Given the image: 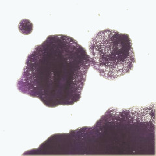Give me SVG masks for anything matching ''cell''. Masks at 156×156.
Segmentation results:
<instances>
[{
  "instance_id": "6da1fadb",
  "label": "cell",
  "mask_w": 156,
  "mask_h": 156,
  "mask_svg": "<svg viewBox=\"0 0 156 156\" xmlns=\"http://www.w3.org/2000/svg\"><path fill=\"white\" fill-rule=\"evenodd\" d=\"M89 52L91 66L109 80L128 74L136 62L129 36L113 29L97 32L90 41Z\"/></svg>"
},
{
  "instance_id": "7a4b0ae2",
  "label": "cell",
  "mask_w": 156,
  "mask_h": 156,
  "mask_svg": "<svg viewBox=\"0 0 156 156\" xmlns=\"http://www.w3.org/2000/svg\"><path fill=\"white\" fill-rule=\"evenodd\" d=\"M33 26L32 22L27 19H23L19 23L18 29L20 33L25 35H27L33 31Z\"/></svg>"
}]
</instances>
